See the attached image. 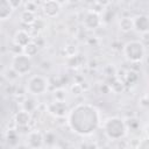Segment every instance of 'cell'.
<instances>
[{
	"label": "cell",
	"instance_id": "18",
	"mask_svg": "<svg viewBox=\"0 0 149 149\" xmlns=\"http://www.w3.org/2000/svg\"><path fill=\"white\" fill-rule=\"evenodd\" d=\"M16 139H17V133H16V130L9 129V130L7 132V140H8V142H9V141H15Z\"/></svg>",
	"mask_w": 149,
	"mask_h": 149
},
{
	"label": "cell",
	"instance_id": "11",
	"mask_svg": "<svg viewBox=\"0 0 149 149\" xmlns=\"http://www.w3.org/2000/svg\"><path fill=\"white\" fill-rule=\"evenodd\" d=\"M134 29H136L139 33H147L149 31V16L141 14L134 17Z\"/></svg>",
	"mask_w": 149,
	"mask_h": 149
},
{
	"label": "cell",
	"instance_id": "17",
	"mask_svg": "<svg viewBox=\"0 0 149 149\" xmlns=\"http://www.w3.org/2000/svg\"><path fill=\"white\" fill-rule=\"evenodd\" d=\"M23 109H26V111H28V112H33L35 108H36V101L34 100V99H31V98H28V99H26L24 101H23Z\"/></svg>",
	"mask_w": 149,
	"mask_h": 149
},
{
	"label": "cell",
	"instance_id": "5",
	"mask_svg": "<svg viewBox=\"0 0 149 149\" xmlns=\"http://www.w3.org/2000/svg\"><path fill=\"white\" fill-rule=\"evenodd\" d=\"M48 90V80L40 74L31 76L27 81V91L33 95H41Z\"/></svg>",
	"mask_w": 149,
	"mask_h": 149
},
{
	"label": "cell",
	"instance_id": "1",
	"mask_svg": "<svg viewBox=\"0 0 149 149\" xmlns=\"http://www.w3.org/2000/svg\"><path fill=\"white\" fill-rule=\"evenodd\" d=\"M68 125L74 134L88 136L100 126L99 111L91 104L80 102L69 111Z\"/></svg>",
	"mask_w": 149,
	"mask_h": 149
},
{
	"label": "cell",
	"instance_id": "21",
	"mask_svg": "<svg viewBox=\"0 0 149 149\" xmlns=\"http://www.w3.org/2000/svg\"><path fill=\"white\" fill-rule=\"evenodd\" d=\"M71 91H72L73 94H80L81 91H83V88H81V86H80L79 84H74V85L71 87Z\"/></svg>",
	"mask_w": 149,
	"mask_h": 149
},
{
	"label": "cell",
	"instance_id": "20",
	"mask_svg": "<svg viewBox=\"0 0 149 149\" xmlns=\"http://www.w3.org/2000/svg\"><path fill=\"white\" fill-rule=\"evenodd\" d=\"M139 148H142V149H149V137H144L142 139L140 142H139Z\"/></svg>",
	"mask_w": 149,
	"mask_h": 149
},
{
	"label": "cell",
	"instance_id": "13",
	"mask_svg": "<svg viewBox=\"0 0 149 149\" xmlns=\"http://www.w3.org/2000/svg\"><path fill=\"white\" fill-rule=\"evenodd\" d=\"M13 12H14V7L10 5L9 0H0V19L2 21L7 20Z\"/></svg>",
	"mask_w": 149,
	"mask_h": 149
},
{
	"label": "cell",
	"instance_id": "9",
	"mask_svg": "<svg viewBox=\"0 0 149 149\" xmlns=\"http://www.w3.org/2000/svg\"><path fill=\"white\" fill-rule=\"evenodd\" d=\"M83 23H84L85 28H87V29H95L101 23L100 15L97 12H94V10H90V12H87L85 14Z\"/></svg>",
	"mask_w": 149,
	"mask_h": 149
},
{
	"label": "cell",
	"instance_id": "3",
	"mask_svg": "<svg viewBox=\"0 0 149 149\" xmlns=\"http://www.w3.org/2000/svg\"><path fill=\"white\" fill-rule=\"evenodd\" d=\"M123 55L127 61L139 63L144 58L146 48L140 41H129L123 45Z\"/></svg>",
	"mask_w": 149,
	"mask_h": 149
},
{
	"label": "cell",
	"instance_id": "23",
	"mask_svg": "<svg viewBox=\"0 0 149 149\" xmlns=\"http://www.w3.org/2000/svg\"><path fill=\"white\" fill-rule=\"evenodd\" d=\"M9 2H10V5L14 7V9H16L17 7H20V6H21L22 0H9Z\"/></svg>",
	"mask_w": 149,
	"mask_h": 149
},
{
	"label": "cell",
	"instance_id": "25",
	"mask_svg": "<svg viewBox=\"0 0 149 149\" xmlns=\"http://www.w3.org/2000/svg\"><path fill=\"white\" fill-rule=\"evenodd\" d=\"M66 1H68L69 3H77L79 0H66Z\"/></svg>",
	"mask_w": 149,
	"mask_h": 149
},
{
	"label": "cell",
	"instance_id": "2",
	"mask_svg": "<svg viewBox=\"0 0 149 149\" xmlns=\"http://www.w3.org/2000/svg\"><path fill=\"white\" fill-rule=\"evenodd\" d=\"M102 129L107 139L109 140H121L126 136L128 127L123 119L119 116L107 118L102 123Z\"/></svg>",
	"mask_w": 149,
	"mask_h": 149
},
{
	"label": "cell",
	"instance_id": "4",
	"mask_svg": "<svg viewBox=\"0 0 149 149\" xmlns=\"http://www.w3.org/2000/svg\"><path fill=\"white\" fill-rule=\"evenodd\" d=\"M10 66L19 73V76H23L27 74L31 71L33 69V62H31V57L27 56L26 54H16L12 62H10Z\"/></svg>",
	"mask_w": 149,
	"mask_h": 149
},
{
	"label": "cell",
	"instance_id": "14",
	"mask_svg": "<svg viewBox=\"0 0 149 149\" xmlns=\"http://www.w3.org/2000/svg\"><path fill=\"white\" fill-rule=\"evenodd\" d=\"M119 28L123 33H128L134 29V17L129 16H123L119 21Z\"/></svg>",
	"mask_w": 149,
	"mask_h": 149
},
{
	"label": "cell",
	"instance_id": "22",
	"mask_svg": "<svg viewBox=\"0 0 149 149\" xmlns=\"http://www.w3.org/2000/svg\"><path fill=\"white\" fill-rule=\"evenodd\" d=\"M97 5H99L100 7H106L111 3V0H95Z\"/></svg>",
	"mask_w": 149,
	"mask_h": 149
},
{
	"label": "cell",
	"instance_id": "24",
	"mask_svg": "<svg viewBox=\"0 0 149 149\" xmlns=\"http://www.w3.org/2000/svg\"><path fill=\"white\" fill-rule=\"evenodd\" d=\"M144 133H146V135L149 137V121L144 125Z\"/></svg>",
	"mask_w": 149,
	"mask_h": 149
},
{
	"label": "cell",
	"instance_id": "7",
	"mask_svg": "<svg viewBox=\"0 0 149 149\" xmlns=\"http://www.w3.org/2000/svg\"><path fill=\"white\" fill-rule=\"evenodd\" d=\"M45 137L40 130H31L27 134L26 144L29 148H42L44 144Z\"/></svg>",
	"mask_w": 149,
	"mask_h": 149
},
{
	"label": "cell",
	"instance_id": "8",
	"mask_svg": "<svg viewBox=\"0 0 149 149\" xmlns=\"http://www.w3.org/2000/svg\"><path fill=\"white\" fill-rule=\"evenodd\" d=\"M61 2L57 0H45L42 5V12L47 17H56L61 13Z\"/></svg>",
	"mask_w": 149,
	"mask_h": 149
},
{
	"label": "cell",
	"instance_id": "12",
	"mask_svg": "<svg viewBox=\"0 0 149 149\" xmlns=\"http://www.w3.org/2000/svg\"><path fill=\"white\" fill-rule=\"evenodd\" d=\"M30 121H31L30 112L26 109H21L14 115V122L17 127H27Z\"/></svg>",
	"mask_w": 149,
	"mask_h": 149
},
{
	"label": "cell",
	"instance_id": "6",
	"mask_svg": "<svg viewBox=\"0 0 149 149\" xmlns=\"http://www.w3.org/2000/svg\"><path fill=\"white\" fill-rule=\"evenodd\" d=\"M48 112L55 118H63L69 114L68 106L64 100H55L48 105Z\"/></svg>",
	"mask_w": 149,
	"mask_h": 149
},
{
	"label": "cell",
	"instance_id": "10",
	"mask_svg": "<svg viewBox=\"0 0 149 149\" xmlns=\"http://www.w3.org/2000/svg\"><path fill=\"white\" fill-rule=\"evenodd\" d=\"M33 40H31V36L28 31L23 30V29H20V30H16L14 36H13V43L16 44L17 47L20 48H23L26 47L28 43H30Z\"/></svg>",
	"mask_w": 149,
	"mask_h": 149
},
{
	"label": "cell",
	"instance_id": "15",
	"mask_svg": "<svg viewBox=\"0 0 149 149\" xmlns=\"http://www.w3.org/2000/svg\"><path fill=\"white\" fill-rule=\"evenodd\" d=\"M21 22L24 23V24H34L35 21L37 20L36 16H35V13L34 12H30V10H27L24 9L22 13H21Z\"/></svg>",
	"mask_w": 149,
	"mask_h": 149
},
{
	"label": "cell",
	"instance_id": "16",
	"mask_svg": "<svg viewBox=\"0 0 149 149\" xmlns=\"http://www.w3.org/2000/svg\"><path fill=\"white\" fill-rule=\"evenodd\" d=\"M37 51H38V45H37L34 41H31L30 43H28L26 47L22 48V52L26 54V55L29 56V57L35 56V55L37 54Z\"/></svg>",
	"mask_w": 149,
	"mask_h": 149
},
{
	"label": "cell",
	"instance_id": "19",
	"mask_svg": "<svg viewBox=\"0 0 149 149\" xmlns=\"http://www.w3.org/2000/svg\"><path fill=\"white\" fill-rule=\"evenodd\" d=\"M36 8H37V7H36V3H35L34 1H27L26 5H24V9L30 10V12H34V13H35Z\"/></svg>",
	"mask_w": 149,
	"mask_h": 149
}]
</instances>
